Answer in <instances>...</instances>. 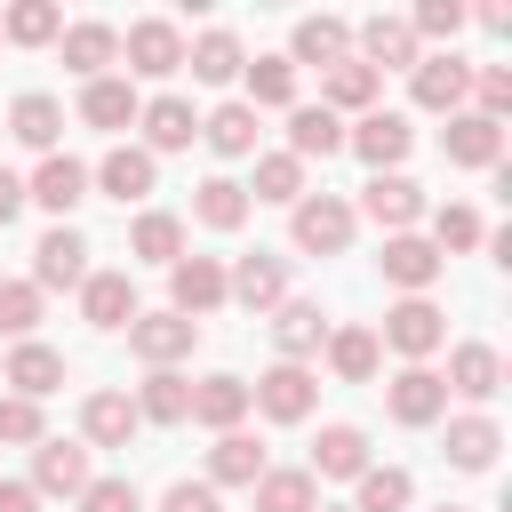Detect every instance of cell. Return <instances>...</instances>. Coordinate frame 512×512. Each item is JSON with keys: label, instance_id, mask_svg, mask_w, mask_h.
I'll list each match as a JSON object with an SVG mask.
<instances>
[{"label": "cell", "instance_id": "1", "mask_svg": "<svg viewBox=\"0 0 512 512\" xmlns=\"http://www.w3.org/2000/svg\"><path fill=\"white\" fill-rule=\"evenodd\" d=\"M352 200H336V192H304L296 208H288V232H296V248L304 256H344L352 248Z\"/></svg>", "mask_w": 512, "mask_h": 512}, {"label": "cell", "instance_id": "2", "mask_svg": "<svg viewBox=\"0 0 512 512\" xmlns=\"http://www.w3.org/2000/svg\"><path fill=\"white\" fill-rule=\"evenodd\" d=\"M376 344H392V352H408V368H424L440 344H448V312L432 304V296H400L392 312H384V336Z\"/></svg>", "mask_w": 512, "mask_h": 512}, {"label": "cell", "instance_id": "3", "mask_svg": "<svg viewBox=\"0 0 512 512\" xmlns=\"http://www.w3.org/2000/svg\"><path fill=\"white\" fill-rule=\"evenodd\" d=\"M408 144H416V128H408V112H360L352 128H344V152H360L376 176H400V160H408Z\"/></svg>", "mask_w": 512, "mask_h": 512}, {"label": "cell", "instance_id": "4", "mask_svg": "<svg viewBox=\"0 0 512 512\" xmlns=\"http://www.w3.org/2000/svg\"><path fill=\"white\" fill-rule=\"evenodd\" d=\"M192 344H200V320H184V312H136L128 320V352L144 368H176V360H192Z\"/></svg>", "mask_w": 512, "mask_h": 512}, {"label": "cell", "instance_id": "5", "mask_svg": "<svg viewBox=\"0 0 512 512\" xmlns=\"http://www.w3.org/2000/svg\"><path fill=\"white\" fill-rule=\"evenodd\" d=\"M312 400H320V376H312V368H296V360H280V368H264V376L248 384V408H264L272 424H304V416H312Z\"/></svg>", "mask_w": 512, "mask_h": 512}, {"label": "cell", "instance_id": "6", "mask_svg": "<svg viewBox=\"0 0 512 512\" xmlns=\"http://www.w3.org/2000/svg\"><path fill=\"white\" fill-rule=\"evenodd\" d=\"M120 56H128L136 80H168V72H184V32H176L168 16H144V24H128Z\"/></svg>", "mask_w": 512, "mask_h": 512}, {"label": "cell", "instance_id": "7", "mask_svg": "<svg viewBox=\"0 0 512 512\" xmlns=\"http://www.w3.org/2000/svg\"><path fill=\"white\" fill-rule=\"evenodd\" d=\"M408 88H416V104H424V112H464V96H472V64H464L456 48H440V56H416Z\"/></svg>", "mask_w": 512, "mask_h": 512}, {"label": "cell", "instance_id": "8", "mask_svg": "<svg viewBox=\"0 0 512 512\" xmlns=\"http://www.w3.org/2000/svg\"><path fill=\"white\" fill-rule=\"evenodd\" d=\"M80 280H88V240L72 224H48L32 248V288L48 296V288H80Z\"/></svg>", "mask_w": 512, "mask_h": 512}, {"label": "cell", "instance_id": "9", "mask_svg": "<svg viewBox=\"0 0 512 512\" xmlns=\"http://www.w3.org/2000/svg\"><path fill=\"white\" fill-rule=\"evenodd\" d=\"M352 40H360V64H368L376 80H384V72H416V56H424L416 32H408V16H368Z\"/></svg>", "mask_w": 512, "mask_h": 512}, {"label": "cell", "instance_id": "10", "mask_svg": "<svg viewBox=\"0 0 512 512\" xmlns=\"http://www.w3.org/2000/svg\"><path fill=\"white\" fill-rule=\"evenodd\" d=\"M384 408H392V424H440V416H448L440 368H400V376L384 384Z\"/></svg>", "mask_w": 512, "mask_h": 512}, {"label": "cell", "instance_id": "11", "mask_svg": "<svg viewBox=\"0 0 512 512\" xmlns=\"http://www.w3.org/2000/svg\"><path fill=\"white\" fill-rule=\"evenodd\" d=\"M152 176H160V160H152L144 144H112V152L88 168V184H96V192H112L120 208H128V200H144V192H152Z\"/></svg>", "mask_w": 512, "mask_h": 512}, {"label": "cell", "instance_id": "12", "mask_svg": "<svg viewBox=\"0 0 512 512\" xmlns=\"http://www.w3.org/2000/svg\"><path fill=\"white\" fill-rule=\"evenodd\" d=\"M24 200H40V208H48L56 224H64V216H72V208L88 200V168H80L72 152H48V160L32 168V184H24Z\"/></svg>", "mask_w": 512, "mask_h": 512}, {"label": "cell", "instance_id": "13", "mask_svg": "<svg viewBox=\"0 0 512 512\" xmlns=\"http://www.w3.org/2000/svg\"><path fill=\"white\" fill-rule=\"evenodd\" d=\"M224 296L248 304V312H272V304H288V264L256 248V256H240V264L224 272Z\"/></svg>", "mask_w": 512, "mask_h": 512}, {"label": "cell", "instance_id": "14", "mask_svg": "<svg viewBox=\"0 0 512 512\" xmlns=\"http://www.w3.org/2000/svg\"><path fill=\"white\" fill-rule=\"evenodd\" d=\"M168 312H184V320H200V312H216L224 304V264L216 256H176L168 264Z\"/></svg>", "mask_w": 512, "mask_h": 512}, {"label": "cell", "instance_id": "15", "mask_svg": "<svg viewBox=\"0 0 512 512\" xmlns=\"http://www.w3.org/2000/svg\"><path fill=\"white\" fill-rule=\"evenodd\" d=\"M0 384H8L16 400H48V392L64 384V352L40 344V336H24V344L8 352V368H0Z\"/></svg>", "mask_w": 512, "mask_h": 512}, {"label": "cell", "instance_id": "16", "mask_svg": "<svg viewBox=\"0 0 512 512\" xmlns=\"http://www.w3.org/2000/svg\"><path fill=\"white\" fill-rule=\"evenodd\" d=\"M96 472H88V448L80 440H40L32 448V496H80Z\"/></svg>", "mask_w": 512, "mask_h": 512}, {"label": "cell", "instance_id": "17", "mask_svg": "<svg viewBox=\"0 0 512 512\" xmlns=\"http://www.w3.org/2000/svg\"><path fill=\"white\" fill-rule=\"evenodd\" d=\"M440 152H448L456 168H496V160H504V128H496V120H480V112H448Z\"/></svg>", "mask_w": 512, "mask_h": 512}, {"label": "cell", "instance_id": "18", "mask_svg": "<svg viewBox=\"0 0 512 512\" xmlns=\"http://www.w3.org/2000/svg\"><path fill=\"white\" fill-rule=\"evenodd\" d=\"M352 216L384 224V240H392V232H408V224L424 216V192H416L408 176H368V192H360V208H352Z\"/></svg>", "mask_w": 512, "mask_h": 512}, {"label": "cell", "instance_id": "19", "mask_svg": "<svg viewBox=\"0 0 512 512\" xmlns=\"http://www.w3.org/2000/svg\"><path fill=\"white\" fill-rule=\"evenodd\" d=\"M376 264H384V280H392V288H408V296H424V288L440 280V264H448V256H440L432 240H416V232H392Z\"/></svg>", "mask_w": 512, "mask_h": 512}, {"label": "cell", "instance_id": "20", "mask_svg": "<svg viewBox=\"0 0 512 512\" xmlns=\"http://www.w3.org/2000/svg\"><path fill=\"white\" fill-rule=\"evenodd\" d=\"M80 320L104 328V336L128 328V320H136V280H128V272H88V280H80Z\"/></svg>", "mask_w": 512, "mask_h": 512}, {"label": "cell", "instance_id": "21", "mask_svg": "<svg viewBox=\"0 0 512 512\" xmlns=\"http://www.w3.org/2000/svg\"><path fill=\"white\" fill-rule=\"evenodd\" d=\"M304 472H312V480H360V472H368V432H360V424H320Z\"/></svg>", "mask_w": 512, "mask_h": 512}, {"label": "cell", "instance_id": "22", "mask_svg": "<svg viewBox=\"0 0 512 512\" xmlns=\"http://www.w3.org/2000/svg\"><path fill=\"white\" fill-rule=\"evenodd\" d=\"M136 120H144V152L160 160V152H184L192 136H200V112L184 104V96H152V104H136Z\"/></svg>", "mask_w": 512, "mask_h": 512}, {"label": "cell", "instance_id": "23", "mask_svg": "<svg viewBox=\"0 0 512 512\" xmlns=\"http://www.w3.org/2000/svg\"><path fill=\"white\" fill-rule=\"evenodd\" d=\"M376 88H384V80H376L360 56H344V64H328V72H320V104H328L336 120H344V112H352V120H360V112H376Z\"/></svg>", "mask_w": 512, "mask_h": 512}, {"label": "cell", "instance_id": "24", "mask_svg": "<svg viewBox=\"0 0 512 512\" xmlns=\"http://www.w3.org/2000/svg\"><path fill=\"white\" fill-rule=\"evenodd\" d=\"M440 384L464 392V400H496V384H504V352H496V344H456Z\"/></svg>", "mask_w": 512, "mask_h": 512}, {"label": "cell", "instance_id": "25", "mask_svg": "<svg viewBox=\"0 0 512 512\" xmlns=\"http://www.w3.org/2000/svg\"><path fill=\"white\" fill-rule=\"evenodd\" d=\"M240 416H248V376H200L192 384V424L240 432Z\"/></svg>", "mask_w": 512, "mask_h": 512}, {"label": "cell", "instance_id": "26", "mask_svg": "<svg viewBox=\"0 0 512 512\" xmlns=\"http://www.w3.org/2000/svg\"><path fill=\"white\" fill-rule=\"evenodd\" d=\"M80 440H88V448H128V440H136V400H128V392H88Z\"/></svg>", "mask_w": 512, "mask_h": 512}, {"label": "cell", "instance_id": "27", "mask_svg": "<svg viewBox=\"0 0 512 512\" xmlns=\"http://www.w3.org/2000/svg\"><path fill=\"white\" fill-rule=\"evenodd\" d=\"M344 56H352V24H344V16H304L296 40H288V64H320V72H328V64H344Z\"/></svg>", "mask_w": 512, "mask_h": 512}, {"label": "cell", "instance_id": "28", "mask_svg": "<svg viewBox=\"0 0 512 512\" xmlns=\"http://www.w3.org/2000/svg\"><path fill=\"white\" fill-rule=\"evenodd\" d=\"M8 136H16L24 152L48 160L56 136H64V104H56V96H16V104H8Z\"/></svg>", "mask_w": 512, "mask_h": 512}, {"label": "cell", "instance_id": "29", "mask_svg": "<svg viewBox=\"0 0 512 512\" xmlns=\"http://www.w3.org/2000/svg\"><path fill=\"white\" fill-rule=\"evenodd\" d=\"M328 152H344V120L328 104H296L288 112V160H328Z\"/></svg>", "mask_w": 512, "mask_h": 512}, {"label": "cell", "instance_id": "30", "mask_svg": "<svg viewBox=\"0 0 512 512\" xmlns=\"http://www.w3.org/2000/svg\"><path fill=\"white\" fill-rule=\"evenodd\" d=\"M264 480V448L248 440V432H216V448H208V488H256Z\"/></svg>", "mask_w": 512, "mask_h": 512}, {"label": "cell", "instance_id": "31", "mask_svg": "<svg viewBox=\"0 0 512 512\" xmlns=\"http://www.w3.org/2000/svg\"><path fill=\"white\" fill-rule=\"evenodd\" d=\"M56 40H64V64H72L80 80H104V64L120 56V32H112V24H96V16H88V24H64Z\"/></svg>", "mask_w": 512, "mask_h": 512}, {"label": "cell", "instance_id": "32", "mask_svg": "<svg viewBox=\"0 0 512 512\" xmlns=\"http://www.w3.org/2000/svg\"><path fill=\"white\" fill-rule=\"evenodd\" d=\"M192 216H200L208 232H240V224H248V184H232V176H200V184H192Z\"/></svg>", "mask_w": 512, "mask_h": 512}, {"label": "cell", "instance_id": "33", "mask_svg": "<svg viewBox=\"0 0 512 512\" xmlns=\"http://www.w3.org/2000/svg\"><path fill=\"white\" fill-rule=\"evenodd\" d=\"M272 344H280V360H296V368H304V360L328 344V320H320V304H304V296H296V304H280V320H272Z\"/></svg>", "mask_w": 512, "mask_h": 512}, {"label": "cell", "instance_id": "34", "mask_svg": "<svg viewBox=\"0 0 512 512\" xmlns=\"http://www.w3.org/2000/svg\"><path fill=\"white\" fill-rule=\"evenodd\" d=\"M320 504V480L304 472V464H264V480H256V512H312Z\"/></svg>", "mask_w": 512, "mask_h": 512}, {"label": "cell", "instance_id": "35", "mask_svg": "<svg viewBox=\"0 0 512 512\" xmlns=\"http://www.w3.org/2000/svg\"><path fill=\"white\" fill-rule=\"evenodd\" d=\"M184 64H192V80H200V88H224V80H240V64H248V56H240V40L216 24V32H200V40L184 48Z\"/></svg>", "mask_w": 512, "mask_h": 512}, {"label": "cell", "instance_id": "36", "mask_svg": "<svg viewBox=\"0 0 512 512\" xmlns=\"http://www.w3.org/2000/svg\"><path fill=\"white\" fill-rule=\"evenodd\" d=\"M184 416H192V384L176 368H152L136 392V424H184Z\"/></svg>", "mask_w": 512, "mask_h": 512}, {"label": "cell", "instance_id": "37", "mask_svg": "<svg viewBox=\"0 0 512 512\" xmlns=\"http://www.w3.org/2000/svg\"><path fill=\"white\" fill-rule=\"evenodd\" d=\"M496 448H504L496 416H456V424H448V464H456V472H488Z\"/></svg>", "mask_w": 512, "mask_h": 512}, {"label": "cell", "instance_id": "38", "mask_svg": "<svg viewBox=\"0 0 512 512\" xmlns=\"http://www.w3.org/2000/svg\"><path fill=\"white\" fill-rule=\"evenodd\" d=\"M200 136H208V152H224V160H248V152H256V112L232 96V104H216V112L200 120Z\"/></svg>", "mask_w": 512, "mask_h": 512}, {"label": "cell", "instance_id": "39", "mask_svg": "<svg viewBox=\"0 0 512 512\" xmlns=\"http://www.w3.org/2000/svg\"><path fill=\"white\" fill-rule=\"evenodd\" d=\"M128 256H144V264H176V256H184V216L144 208V216H136V232H128Z\"/></svg>", "mask_w": 512, "mask_h": 512}, {"label": "cell", "instance_id": "40", "mask_svg": "<svg viewBox=\"0 0 512 512\" xmlns=\"http://www.w3.org/2000/svg\"><path fill=\"white\" fill-rule=\"evenodd\" d=\"M64 32V8L56 0H16L8 16H0V40H16V48H48Z\"/></svg>", "mask_w": 512, "mask_h": 512}, {"label": "cell", "instance_id": "41", "mask_svg": "<svg viewBox=\"0 0 512 512\" xmlns=\"http://www.w3.org/2000/svg\"><path fill=\"white\" fill-rule=\"evenodd\" d=\"M80 120H88V128H128V120H136V88L112 80V72L88 80V88H80Z\"/></svg>", "mask_w": 512, "mask_h": 512}, {"label": "cell", "instance_id": "42", "mask_svg": "<svg viewBox=\"0 0 512 512\" xmlns=\"http://www.w3.org/2000/svg\"><path fill=\"white\" fill-rule=\"evenodd\" d=\"M376 360H384L376 328H336V336H328V368H336L344 384H368V376H376Z\"/></svg>", "mask_w": 512, "mask_h": 512}, {"label": "cell", "instance_id": "43", "mask_svg": "<svg viewBox=\"0 0 512 512\" xmlns=\"http://www.w3.org/2000/svg\"><path fill=\"white\" fill-rule=\"evenodd\" d=\"M352 488H360V504H352V512H408V496H416V480H408L400 464H368Z\"/></svg>", "mask_w": 512, "mask_h": 512}, {"label": "cell", "instance_id": "44", "mask_svg": "<svg viewBox=\"0 0 512 512\" xmlns=\"http://www.w3.org/2000/svg\"><path fill=\"white\" fill-rule=\"evenodd\" d=\"M240 80H248V112H256V104H296V64H288V56L240 64Z\"/></svg>", "mask_w": 512, "mask_h": 512}, {"label": "cell", "instance_id": "45", "mask_svg": "<svg viewBox=\"0 0 512 512\" xmlns=\"http://www.w3.org/2000/svg\"><path fill=\"white\" fill-rule=\"evenodd\" d=\"M248 192L296 208V200H304V160H288V152H256V184H248Z\"/></svg>", "mask_w": 512, "mask_h": 512}, {"label": "cell", "instance_id": "46", "mask_svg": "<svg viewBox=\"0 0 512 512\" xmlns=\"http://www.w3.org/2000/svg\"><path fill=\"white\" fill-rule=\"evenodd\" d=\"M32 328H40V288L32 280H0V336L24 344Z\"/></svg>", "mask_w": 512, "mask_h": 512}, {"label": "cell", "instance_id": "47", "mask_svg": "<svg viewBox=\"0 0 512 512\" xmlns=\"http://www.w3.org/2000/svg\"><path fill=\"white\" fill-rule=\"evenodd\" d=\"M488 232H480V208H464V200H448V208H432V248L448 256V248H480Z\"/></svg>", "mask_w": 512, "mask_h": 512}, {"label": "cell", "instance_id": "48", "mask_svg": "<svg viewBox=\"0 0 512 512\" xmlns=\"http://www.w3.org/2000/svg\"><path fill=\"white\" fill-rule=\"evenodd\" d=\"M464 16H472L464 0H416L408 32H416V48H424V40H456V32H464Z\"/></svg>", "mask_w": 512, "mask_h": 512}, {"label": "cell", "instance_id": "49", "mask_svg": "<svg viewBox=\"0 0 512 512\" xmlns=\"http://www.w3.org/2000/svg\"><path fill=\"white\" fill-rule=\"evenodd\" d=\"M0 440H8V448H40V440H48V432H40V400L0 392Z\"/></svg>", "mask_w": 512, "mask_h": 512}, {"label": "cell", "instance_id": "50", "mask_svg": "<svg viewBox=\"0 0 512 512\" xmlns=\"http://www.w3.org/2000/svg\"><path fill=\"white\" fill-rule=\"evenodd\" d=\"M80 512H144V496H136L128 472H112V480H88L80 488Z\"/></svg>", "mask_w": 512, "mask_h": 512}, {"label": "cell", "instance_id": "51", "mask_svg": "<svg viewBox=\"0 0 512 512\" xmlns=\"http://www.w3.org/2000/svg\"><path fill=\"white\" fill-rule=\"evenodd\" d=\"M472 96H480V120L504 128V112H512V72H504V64H480V72H472Z\"/></svg>", "mask_w": 512, "mask_h": 512}, {"label": "cell", "instance_id": "52", "mask_svg": "<svg viewBox=\"0 0 512 512\" xmlns=\"http://www.w3.org/2000/svg\"><path fill=\"white\" fill-rule=\"evenodd\" d=\"M160 512H224V504H216V488H208V480H176V488L160 496Z\"/></svg>", "mask_w": 512, "mask_h": 512}, {"label": "cell", "instance_id": "53", "mask_svg": "<svg viewBox=\"0 0 512 512\" xmlns=\"http://www.w3.org/2000/svg\"><path fill=\"white\" fill-rule=\"evenodd\" d=\"M16 208H24V176H16V168H0V232L16 224Z\"/></svg>", "mask_w": 512, "mask_h": 512}, {"label": "cell", "instance_id": "54", "mask_svg": "<svg viewBox=\"0 0 512 512\" xmlns=\"http://www.w3.org/2000/svg\"><path fill=\"white\" fill-rule=\"evenodd\" d=\"M0 512H40V496H32V480H0Z\"/></svg>", "mask_w": 512, "mask_h": 512}, {"label": "cell", "instance_id": "55", "mask_svg": "<svg viewBox=\"0 0 512 512\" xmlns=\"http://www.w3.org/2000/svg\"><path fill=\"white\" fill-rule=\"evenodd\" d=\"M312 512H344V504H312Z\"/></svg>", "mask_w": 512, "mask_h": 512}, {"label": "cell", "instance_id": "56", "mask_svg": "<svg viewBox=\"0 0 512 512\" xmlns=\"http://www.w3.org/2000/svg\"><path fill=\"white\" fill-rule=\"evenodd\" d=\"M440 512H464V504H440Z\"/></svg>", "mask_w": 512, "mask_h": 512}]
</instances>
